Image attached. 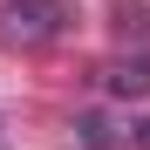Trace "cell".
Masks as SVG:
<instances>
[{
	"mask_svg": "<svg viewBox=\"0 0 150 150\" xmlns=\"http://www.w3.org/2000/svg\"><path fill=\"white\" fill-rule=\"evenodd\" d=\"M55 34H62V0H7V7H0V41L41 48Z\"/></svg>",
	"mask_w": 150,
	"mask_h": 150,
	"instance_id": "obj_1",
	"label": "cell"
},
{
	"mask_svg": "<svg viewBox=\"0 0 150 150\" xmlns=\"http://www.w3.org/2000/svg\"><path fill=\"white\" fill-rule=\"evenodd\" d=\"M109 89H116V96H150V62H123V68H109Z\"/></svg>",
	"mask_w": 150,
	"mask_h": 150,
	"instance_id": "obj_2",
	"label": "cell"
},
{
	"mask_svg": "<svg viewBox=\"0 0 150 150\" xmlns=\"http://www.w3.org/2000/svg\"><path fill=\"white\" fill-rule=\"evenodd\" d=\"M130 143H137V150H150V116H143L137 130H130Z\"/></svg>",
	"mask_w": 150,
	"mask_h": 150,
	"instance_id": "obj_3",
	"label": "cell"
}]
</instances>
